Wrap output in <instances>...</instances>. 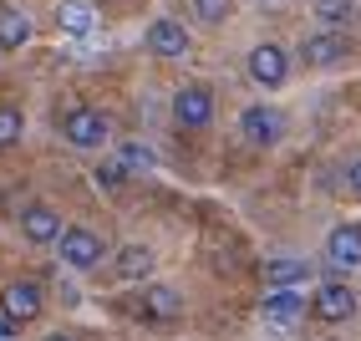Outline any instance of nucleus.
<instances>
[{
    "mask_svg": "<svg viewBox=\"0 0 361 341\" xmlns=\"http://www.w3.org/2000/svg\"><path fill=\"white\" fill-rule=\"evenodd\" d=\"M61 133H66L71 148H102L112 128H107V117H102L97 107H71V112L61 117Z\"/></svg>",
    "mask_w": 361,
    "mask_h": 341,
    "instance_id": "f257e3e1",
    "label": "nucleus"
},
{
    "mask_svg": "<svg viewBox=\"0 0 361 341\" xmlns=\"http://www.w3.org/2000/svg\"><path fill=\"white\" fill-rule=\"evenodd\" d=\"M41 306H46V296H41L36 280H11L6 290H0V311H6V321H16V326L36 321Z\"/></svg>",
    "mask_w": 361,
    "mask_h": 341,
    "instance_id": "f03ea898",
    "label": "nucleus"
},
{
    "mask_svg": "<svg viewBox=\"0 0 361 341\" xmlns=\"http://www.w3.org/2000/svg\"><path fill=\"white\" fill-rule=\"evenodd\" d=\"M239 133H245V143H255V148H270V143L285 138V117L275 107L255 102V107H245V117H239Z\"/></svg>",
    "mask_w": 361,
    "mask_h": 341,
    "instance_id": "7ed1b4c3",
    "label": "nucleus"
},
{
    "mask_svg": "<svg viewBox=\"0 0 361 341\" xmlns=\"http://www.w3.org/2000/svg\"><path fill=\"white\" fill-rule=\"evenodd\" d=\"M56 245H61V265H71V270H92L102 260V239L92 229H61Z\"/></svg>",
    "mask_w": 361,
    "mask_h": 341,
    "instance_id": "20e7f679",
    "label": "nucleus"
},
{
    "mask_svg": "<svg viewBox=\"0 0 361 341\" xmlns=\"http://www.w3.org/2000/svg\"><path fill=\"white\" fill-rule=\"evenodd\" d=\"M173 117H178V128H209V117H214V92L204 82L194 87H183L173 97Z\"/></svg>",
    "mask_w": 361,
    "mask_h": 341,
    "instance_id": "39448f33",
    "label": "nucleus"
},
{
    "mask_svg": "<svg viewBox=\"0 0 361 341\" xmlns=\"http://www.w3.org/2000/svg\"><path fill=\"white\" fill-rule=\"evenodd\" d=\"M310 311H316V321H351L356 316V290L351 285H321L316 301H310Z\"/></svg>",
    "mask_w": 361,
    "mask_h": 341,
    "instance_id": "423d86ee",
    "label": "nucleus"
},
{
    "mask_svg": "<svg viewBox=\"0 0 361 341\" xmlns=\"http://www.w3.org/2000/svg\"><path fill=\"white\" fill-rule=\"evenodd\" d=\"M148 52L153 56H163V61H178V56H188V31L178 26V20H153L148 26Z\"/></svg>",
    "mask_w": 361,
    "mask_h": 341,
    "instance_id": "0eeeda50",
    "label": "nucleus"
},
{
    "mask_svg": "<svg viewBox=\"0 0 361 341\" xmlns=\"http://www.w3.org/2000/svg\"><path fill=\"white\" fill-rule=\"evenodd\" d=\"M300 61H305V66H341V61H346V36H336V31L305 36V41H300Z\"/></svg>",
    "mask_w": 361,
    "mask_h": 341,
    "instance_id": "6e6552de",
    "label": "nucleus"
},
{
    "mask_svg": "<svg viewBox=\"0 0 361 341\" xmlns=\"http://www.w3.org/2000/svg\"><path fill=\"white\" fill-rule=\"evenodd\" d=\"M326 260L336 270H356L361 265V225H341L326 234Z\"/></svg>",
    "mask_w": 361,
    "mask_h": 341,
    "instance_id": "1a4fd4ad",
    "label": "nucleus"
},
{
    "mask_svg": "<svg viewBox=\"0 0 361 341\" xmlns=\"http://www.w3.org/2000/svg\"><path fill=\"white\" fill-rule=\"evenodd\" d=\"M250 77H255L259 87H280L285 77H290V61H285L280 46L264 41V46H255V52H250Z\"/></svg>",
    "mask_w": 361,
    "mask_h": 341,
    "instance_id": "9d476101",
    "label": "nucleus"
},
{
    "mask_svg": "<svg viewBox=\"0 0 361 341\" xmlns=\"http://www.w3.org/2000/svg\"><path fill=\"white\" fill-rule=\"evenodd\" d=\"M300 311H305V301L295 296L290 285H270V296L259 301V316H264V321H275V326H295Z\"/></svg>",
    "mask_w": 361,
    "mask_h": 341,
    "instance_id": "9b49d317",
    "label": "nucleus"
},
{
    "mask_svg": "<svg viewBox=\"0 0 361 341\" xmlns=\"http://www.w3.org/2000/svg\"><path fill=\"white\" fill-rule=\"evenodd\" d=\"M20 234H26L31 245H56V234H61V214H56V209H46V204H31L26 214H20Z\"/></svg>",
    "mask_w": 361,
    "mask_h": 341,
    "instance_id": "f8f14e48",
    "label": "nucleus"
},
{
    "mask_svg": "<svg viewBox=\"0 0 361 341\" xmlns=\"http://www.w3.org/2000/svg\"><path fill=\"white\" fill-rule=\"evenodd\" d=\"M56 26H61L66 36L87 41L92 31H97V16H92V6H87V0H61V6H56Z\"/></svg>",
    "mask_w": 361,
    "mask_h": 341,
    "instance_id": "ddd939ff",
    "label": "nucleus"
},
{
    "mask_svg": "<svg viewBox=\"0 0 361 341\" xmlns=\"http://www.w3.org/2000/svg\"><path fill=\"white\" fill-rule=\"evenodd\" d=\"M31 41V16L26 11H0V52H20Z\"/></svg>",
    "mask_w": 361,
    "mask_h": 341,
    "instance_id": "4468645a",
    "label": "nucleus"
},
{
    "mask_svg": "<svg viewBox=\"0 0 361 341\" xmlns=\"http://www.w3.org/2000/svg\"><path fill=\"white\" fill-rule=\"evenodd\" d=\"M117 275H123V280H148V275H153V250H148V245L117 250Z\"/></svg>",
    "mask_w": 361,
    "mask_h": 341,
    "instance_id": "2eb2a0df",
    "label": "nucleus"
},
{
    "mask_svg": "<svg viewBox=\"0 0 361 341\" xmlns=\"http://www.w3.org/2000/svg\"><path fill=\"white\" fill-rule=\"evenodd\" d=\"M142 311H148L153 321H173L183 306H178V296H173L168 285H148V290H142Z\"/></svg>",
    "mask_w": 361,
    "mask_h": 341,
    "instance_id": "dca6fc26",
    "label": "nucleus"
},
{
    "mask_svg": "<svg viewBox=\"0 0 361 341\" xmlns=\"http://www.w3.org/2000/svg\"><path fill=\"white\" fill-rule=\"evenodd\" d=\"M305 280H310L305 260H270L264 265V285H305Z\"/></svg>",
    "mask_w": 361,
    "mask_h": 341,
    "instance_id": "f3484780",
    "label": "nucleus"
},
{
    "mask_svg": "<svg viewBox=\"0 0 361 341\" xmlns=\"http://www.w3.org/2000/svg\"><path fill=\"white\" fill-rule=\"evenodd\" d=\"M310 11H316V20H326V26H341V20L356 16V0H310Z\"/></svg>",
    "mask_w": 361,
    "mask_h": 341,
    "instance_id": "a211bd4d",
    "label": "nucleus"
},
{
    "mask_svg": "<svg viewBox=\"0 0 361 341\" xmlns=\"http://www.w3.org/2000/svg\"><path fill=\"white\" fill-rule=\"evenodd\" d=\"M117 163L128 168V174H148V168L158 163L153 148H142V143H123V153H117Z\"/></svg>",
    "mask_w": 361,
    "mask_h": 341,
    "instance_id": "6ab92c4d",
    "label": "nucleus"
},
{
    "mask_svg": "<svg viewBox=\"0 0 361 341\" xmlns=\"http://www.w3.org/2000/svg\"><path fill=\"white\" fill-rule=\"evenodd\" d=\"M234 0H194V16L204 20V26H219V20H229Z\"/></svg>",
    "mask_w": 361,
    "mask_h": 341,
    "instance_id": "aec40b11",
    "label": "nucleus"
},
{
    "mask_svg": "<svg viewBox=\"0 0 361 341\" xmlns=\"http://www.w3.org/2000/svg\"><path fill=\"white\" fill-rule=\"evenodd\" d=\"M20 128H26V123H20V112L16 107H0V148H11V143L20 138Z\"/></svg>",
    "mask_w": 361,
    "mask_h": 341,
    "instance_id": "412c9836",
    "label": "nucleus"
},
{
    "mask_svg": "<svg viewBox=\"0 0 361 341\" xmlns=\"http://www.w3.org/2000/svg\"><path fill=\"white\" fill-rule=\"evenodd\" d=\"M123 179H128L123 163H102V168H97V184H102V189H123Z\"/></svg>",
    "mask_w": 361,
    "mask_h": 341,
    "instance_id": "4be33fe9",
    "label": "nucleus"
},
{
    "mask_svg": "<svg viewBox=\"0 0 361 341\" xmlns=\"http://www.w3.org/2000/svg\"><path fill=\"white\" fill-rule=\"evenodd\" d=\"M346 184H351V189H356V193H361V158H356V163H351V168H346Z\"/></svg>",
    "mask_w": 361,
    "mask_h": 341,
    "instance_id": "5701e85b",
    "label": "nucleus"
},
{
    "mask_svg": "<svg viewBox=\"0 0 361 341\" xmlns=\"http://www.w3.org/2000/svg\"><path fill=\"white\" fill-rule=\"evenodd\" d=\"M0 341H16V321H6V316H0Z\"/></svg>",
    "mask_w": 361,
    "mask_h": 341,
    "instance_id": "b1692460",
    "label": "nucleus"
},
{
    "mask_svg": "<svg viewBox=\"0 0 361 341\" xmlns=\"http://www.w3.org/2000/svg\"><path fill=\"white\" fill-rule=\"evenodd\" d=\"M46 341H77V336H61V331H56V336H46Z\"/></svg>",
    "mask_w": 361,
    "mask_h": 341,
    "instance_id": "393cba45",
    "label": "nucleus"
}]
</instances>
